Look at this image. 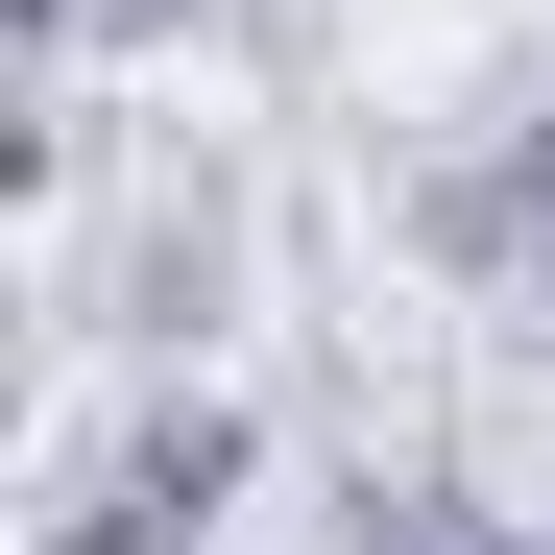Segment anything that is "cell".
Listing matches in <instances>:
<instances>
[{
  "mask_svg": "<svg viewBox=\"0 0 555 555\" xmlns=\"http://www.w3.org/2000/svg\"><path fill=\"white\" fill-rule=\"evenodd\" d=\"M25 555H218V531H194V507H145V483H121V459H73V507H49Z\"/></svg>",
  "mask_w": 555,
  "mask_h": 555,
  "instance_id": "obj_4",
  "label": "cell"
},
{
  "mask_svg": "<svg viewBox=\"0 0 555 555\" xmlns=\"http://www.w3.org/2000/svg\"><path fill=\"white\" fill-rule=\"evenodd\" d=\"M338 555H531L459 459H338Z\"/></svg>",
  "mask_w": 555,
  "mask_h": 555,
  "instance_id": "obj_3",
  "label": "cell"
},
{
  "mask_svg": "<svg viewBox=\"0 0 555 555\" xmlns=\"http://www.w3.org/2000/svg\"><path fill=\"white\" fill-rule=\"evenodd\" d=\"M411 266H435V291H531L555 314V98H483V121H459L435 169H411Z\"/></svg>",
  "mask_w": 555,
  "mask_h": 555,
  "instance_id": "obj_2",
  "label": "cell"
},
{
  "mask_svg": "<svg viewBox=\"0 0 555 555\" xmlns=\"http://www.w3.org/2000/svg\"><path fill=\"white\" fill-rule=\"evenodd\" d=\"M242 291H266V194L194 169V145H145L121 194H98V242H73V314H98L121 362H218Z\"/></svg>",
  "mask_w": 555,
  "mask_h": 555,
  "instance_id": "obj_1",
  "label": "cell"
}]
</instances>
